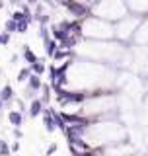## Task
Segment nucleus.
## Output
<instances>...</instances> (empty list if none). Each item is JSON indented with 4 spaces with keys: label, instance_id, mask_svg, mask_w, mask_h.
I'll list each match as a JSON object with an SVG mask.
<instances>
[{
    "label": "nucleus",
    "instance_id": "a211bd4d",
    "mask_svg": "<svg viewBox=\"0 0 148 156\" xmlns=\"http://www.w3.org/2000/svg\"><path fill=\"white\" fill-rule=\"evenodd\" d=\"M27 29H29V22H27V20L18 22V33H27Z\"/></svg>",
    "mask_w": 148,
    "mask_h": 156
},
{
    "label": "nucleus",
    "instance_id": "4be33fe9",
    "mask_svg": "<svg viewBox=\"0 0 148 156\" xmlns=\"http://www.w3.org/2000/svg\"><path fill=\"white\" fill-rule=\"evenodd\" d=\"M39 2H41V0H26V4H29V6H37Z\"/></svg>",
    "mask_w": 148,
    "mask_h": 156
},
{
    "label": "nucleus",
    "instance_id": "9b49d317",
    "mask_svg": "<svg viewBox=\"0 0 148 156\" xmlns=\"http://www.w3.org/2000/svg\"><path fill=\"white\" fill-rule=\"evenodd\" d=\"M51 94H53L51 84H43V88H41V101L45 105H49V101H51Z\"/></svg>",
    "mask_w": 148,
    "mask_h": 156
},
{
    "label": "nucleus",
    "instance_id": "1a4fd4ad",
    "mask_svg": "<svg viewBox=\"0 0 148 156\" xmlns=\"http://www.w3.org/2000/svg\"><path fill=\"white\" fill-rule=\"evenodd\" d=\"M22 57H23V61H26V65H27V66H31L33 62H37V61H39V58H37V55L31 51V47H29V45H23Z\"/></svg>",
    "mask_w": 148,
    "mask_h": 156
},
{
    "label": "nucleus",
    "instance_id": "4468645a",
    "mask_svg": "<svg viewBox=\"0 0 148 156\" xmlns=\"http://www.w3.org/2000/svg\"><path fill=\"white\" fill-rule=\"evenodd\" d=\"M4 31H8V33H18V22H14L12 18L6 20V22H4Z\"/></svg>",
    "mask_w": 148,
    "mask_h": 156
},
{
    "label": "nucleus",
    "instance_id": "393cba45",
    "mask_svg": "<svg viewBox=\"0 0 148 156\" xmlns=\"http://www.w3.org/2000/svg\"><path fill=\"white\" fill-rule=\"evenodd\" d=\"M0 45H2V31H0Z\"/></svg>",
    "mask_w": 148,
    "mask_h": 156
},
{
    "label": "nucleus",
    "instance_id": "2eb2a0df",
    "mask_svg": "<svg viewBox=\"0 0 148 156\" xmlns=\"http://www.w3.org/2000/svg\"><path fill=\"white\" fill-rule=\"evenodd\" d=\"M29 76H31V68H29V66H23L22 70L18 72V82H27Z\"/></svg>",
    "mask_w": 148,
    "mask_h": 156
},
{
    "label": "nucleus",
    "instance_id": "7ed1b4c3",
    "mask_svg": "<svg viewBox=\"0 0 148 156\" xmlns=\"http://www.w3.org/2000/svg\"><path fill=\"white\" fill-rule=\"evenodd\" d=\"M45 104L41 101V98H35V100L29 101V107H27V115L31 117V119H35V117L43 115V111H45Z\"/></svg>",
    "mask_w": 148,
    "mask_h": 156
},
{
    "label": "nucleus",
    "instance_id": "20e7f679",
    "mask_svg": "<svg viewBox=\"0 0 148 156\" xmlns=\"http://www.w3.org/2000/svg\"><path fill=\"white\" fill-rule=\"evenodd\" d=\"M23 115L19 109H10L8 111V123L12 125V127H22L23 125Z\"/></svg>",
    "mask_w": 148,
    "mask_h": 156
},
{
    "label": "nucleus",
    "instance_id": "aec40b11",
    "mask_svg": "<svg viewBox=\"0 0 148 156\" xmlns=\"http://www.w3.org/2000/svg\"><path fill=\"white\" fill-rule=\"evenodd\" d=\"M12 135H14V139H16V140H19V139H23V133H22V129H19V127H14Z\"/></svg>",
    "mask_w": 148,
    "mask_h": 156
},
{
    "label": "nucleus",
    "instance_id": "f257e3e1",
    "mask_svg": "<svg viewBox=\"0 0 148 156\" xmlns=\"http://www.w3.org/2000/svg\"><path fill=\"white\" fill-rule=\"evenodd\" d=\"M82 22V35L90 37L93 41H101V39H115V26L107 20H101L97 16L90 14L88 18L80 20Z\"/></svg>",
    "mask_w": 148,
    "mask_h": 156
},
{
    "label": "nucleus",
    "instance_id": "f03ea898",
    "mask_svg": "<svg viewBox=\"0 0 148 156\" xmlns=\"http://www.w3.org/2000/svg\"><path fill=\"white\" fill-rule=\"evenodd\" d=\"M90 12L101 20L115 23L129 14V8H127L125 0H96L90 6Z\"/></svg>",
    "mask_w": 148,
    "mask_h": 156
},
{
    "label": "nucleus",
    "instance_id": "0eeeda50",
    "mask_svg": "<svg viewBox=\"0 0 148 156\" xmlns=\"http://www.w3.org/2000/svg\"><path fill=\"white\" fill-rule=\"evenodd\" d=\"M0 100H2L4 104H10V101L16 100V92H14V88L10 84L2 86V90H0Z\"/></svg>",
    "mask_w": 148,
    "mask_h": 156
},
{
    "label": "nucleus",
    "instance_id": "ddd939ff",
    "mask_svg": "<svg viewBox=\"0 0 148 156\" xmlns=\"http://www.w3.org/2000/svg\"><path fill=\"white\" fill-rule=\"evenodd\" d=\"M37 35H39V39H41V41H47V39H51V27H49V26H39Z\"/></svg>",
    "mask_w": 148,
    "mask_h": 156
},
{
    "label": "nucleus",
    "instance_id": "5701e85b",
    "mask_svg": "<svg viewBox=\"0 0 148 156\" xmlns=\"http://www.w3.org/2000/svg\"><path fill=\"white\" fill-rule=\"evenodd\" d=\"M4 105H6V104H4V101H2V100H0V113H2V109H4Z\"/></svg>",
    "mask_w": 148,
    "mask_h": 156
},
{
    "label": "nucleus",
    "instance_id": "423d86ee",
    "mask_svg": "<svg viewBox=\"0 0 148 156\" xmlns=\"http://www.w3.org/2000/svg\"><path fill=\"white\" fill-rule=\"evenodd\" d=\"M26 86L29 88V90H33V92H41V88H43L41 76H39V74H33V72H31V76H29L27 82H26Z\"/></svg>",
    "mask_w": 148,
    "mask_h": 156
},
{
    "label": "nucleus",
    "instance_id": "6ab92c4d",
    "mask_svg": "<svg viewBox=\"0 0 148 156\" xmlns=\"http://www.w3.org/2000/svg\"><path fill=\"white\" fill-rule=\"evenodd\" d=\"M57 150H58V144L57 143H51V144L47 146V150H45V156H53Z\"/></svg>",
    "mask_w": 148,
    "mask_h": 156
},
{
    "label": "nucleus",
    "instance_id": "412c9836",
    "mask_svg": "<svg viewBox=\"0 0 148 156\" xmlns=\"http://www.w3.org/2000/svg\"><path fill=\"white\" fill-rule=\"evenodd\" d=\"M10 150H12V152H18V150H19V143H18V140H16V143H12Z\"/></svg>",
    "mask_w": 148,
    "mask_h": 156
},
{
    "label": "nucleus",
    "instance_id": "b1692460",
    "mask_svg": "<svg viewBox=\"0 0 148 156\" xmlns=\"http://www.w3.org/2000/svg\"><path fill=\"white\" fill-rule=\"evenodd\" d=\"M4 8V2H2V0H0V10H2Z\"/></svg>",
    "mask_w": 148,
    "mask_h": 156
},
{
    "label": "nucleus",
    "instance_id": "6e6552de",
    "mask_svg": "<svg viewBox=\"0 0 148 156\" xmlns=\"http://www.w3.org/2000/svg\"><path fill=\"white\" fill-rule=\"evenodd\" d=\"M43 125H45V131H47V133H55V131H57L55 119H53L51 113H49L47 107H45V111H43Z\"/></svg>",
    "mask_w": 148,
    "mask_h": 156
},
{
    "label": "nucleus",
    "instance_id": "39448f33",
    "mask_svg": "<svg viewBox=\"0 0 148 156\" xmlns=\"http://www.w3.org/2000/svg\"><path fill=\"white\" fill-rule=\"evenodd\" d=\"M47 109H49V113L53 115V119H55V125H57V129L65 133V129H66L68 125H66V121L62 119V113H61V111H57L55 107H49V105H47Z\"/></svg>",
    "mask_w": 148,
    "mask_h": 156
},
{
    "label": "nucleus",
    "instance_id": "f8f14e48",
    "mask_svg": "<svg viewBox=\"0 0 148 156\" xmlns=\"http://www.w3.org/2000/svg\"><path fill=\"white\" fill-rule=\"evenodd\" d=\"M29 68H31V72H33V74L43 76V74H45V70H47V65H45L43 61H37V62H33V65L29 66Z\"/></svg>",
    "mask_w": 148,
    "mask_h": 156
},
{
    "label": "nucleus",
    "instance_id": "dca6fc26",
    "mask_svg": "<svg viewBox=\"0 0 148 156\" xmlns=\"http://www.w3.org/2000/svg\"><path fill=\"white\" fill-rule=\"evenodd\" d=\"M10 152H12V150H10V144L6 143V140L0 139V154H2V156H10Z\"/></svg>",
    "mask_w": 148,
    "mask_h": 156
},
{
    "label": "nucleus",
    "instance_id": "9d476101",
    "mask_svg": "<svg viewBox=\"0 0 148 156\" xmlns=\"http://www.w3.org/2000/svg\"><path fill=\"white\" fill-rule=\"evenodd\" d=\"M43 45H45V53H47L49 58H53V55L57 53V49L61 47V45H58V41H57V39H53V37L47 39V41H43Z\"/></svg>",
    "mask_w": 148,
    "mask_h": 156
},
{
    "label": "nucleus",
    "instance_id": "f3484780",
    "mask_svg": "<svg viewBox=\"0 0 148 156\" xmlns=\"http://www.w3.org/2000/svg\"><path fill=\"white\" fill-rule=\"evenodd\" d=\"M10 18H12L14 22H22V20H27V18H26V14H23L22 10H16V12H12V16H10ZM27 22H29V20H27ZM29 23H31V22H29Z\"/></svg>",
    "mask_w": 148,
    "mask_h": 156
}]
</instances>
